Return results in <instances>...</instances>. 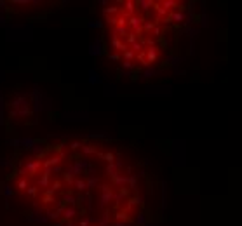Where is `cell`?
<instances>
[{
  "label": "cell",
  "instance_id": "8992f818",
  "mask_svg": "<svg viewBox=\"0 0 242 226\" xmlns=\"http://www.w3.org/2000/svg\"><path fill=\"white\" fill-rule=\"evenodd\" d=\"M120 12H122V14H125L127 18H129V16H133V14H136V2H134V0H125L124 7L120 9Z\"/></svg>",
  "mask_w": 242,
  "mask_h": 226
},
{
  "label": "cell",
  "instance_id": "ac0fdd59",
  "mask_svg": "<svg viewBox=\"0 0 242 226\" xmlns=\"http://www.w3.org/2000/svg\"><path fill=\"white\" fill-rule=\"evenodd\" d=\"M105 172H106V176H108L110 179H112V177H113L117 172H120V170L117 169V165H115V164H108V165L105 167Z\"/></svg>",
  "mask_w": 242,
  "mask_h": 226
},
{
  "label": "cell",
  "instance_id": "7402d4cb",
  "mask_svg": "<svg viewBox=\"0 0 242 226\" xmlns=\"http://www.w3.org/2000/svg\"><path fill=\"white\" fill-rule=\"evenodd\" d=\"M115 219L117 221H124V223H127L129 221V214L125 211H118L117 214H115Z\"/></svg>",
  "mask_w": 242,
  "mask_h": 226
},
{
  "label": "cell",
  "instance_id": "1f68e13d",
  "mask_svg": "<svg viewBox=\"0 0 242 226\" xmlns=\"http://www.w3.org/2000/svg\"><path fill=\"white\" fill-rule=\"evenodd\" d=\"M91 226H99V224H94V223H92V224H91Z\"/></svg>",
  "mask_w": 242,
  "mask_h": 226
},
{
  "label": "cell",
  "instance_id": "ffe728a7",
  "mask_svg": "<svg viewBox=\"0 0 242 226\" xmlns=\"http://www.w3.org/2000/svg\"><path fill=\"white\" fill-rule=\"evenodd\" d=\"M115 158H117V155H115L113 151H106V153H103L101 160H105L106 165H108V164H113L115 162Z\"/></svg>",
  "mask_w": 242,
  "mask_h": 226
},
{
  "label": "cell",
  "instance_id": "4dcf8cb0",
  "mask_svg": "<svg viewBox=\"0 0 242 226\" xmlns=\"http://www.w3.org/2000/svg\"><path fill=\"white\" fill-rule=\"evenodd\" d=\"M64 226H75L73 223H64Z\"/></svg>",
  "mask_w": 242,
  "mask_h": 226
},
{
  "label": "cell",
  "instance_id": "9a60e30c",
  "mask_svg": "<svg viewBox=\"0 0 242 226\" xmlns=\"http://www.w3.org/2000/svg\"><path fill=\"white\" fill-rule=\"evenodd\" d=\"M138 40H140V35H138V33H133V31H129V33H127V37L124 38V44L127 45V47H131V45H133V44H136Z\"/></svg>",
  "mask_w": 242,
  "mask_h": 226
},
{
  "label": "cell",
  "instance_id": "d4e9b609",
  "mask_svg": "<svg viewBox=\"0 0 242 226\" xmlns=\"http://www.w3.org/2000/svg\"><path fill=\"white\" fill-rule=\"evenodd\" d=\"M160 33H162V28H160L159 24H155V28L151 30V33H150V35H153V37H160Z\"/></svg>",
  "mask_w": 242,
  "mask_h": 226
},
{
  "label": "cell",
  "instance_id": "cb8c5ba5",
  "mask_svg": "<svg viewBox=\"0 0 242 226\" xmlns=\"http://www.w3.org/2000/svg\"><path fill=\"white\" fill-rule=\"evenodd\" d=\"M106 23H108L110 26H117V18H115V16H108V18H106Z\"/></svg>",
  "mask_w": 242,
  "mask_h": 226
},
{
  "label": "cell",
  "instance_id": "7c38bea8",
  "mask_svg": "<svg viewBox=\"0 0 242 226\" xmlns=\"http://www.w3.org/2000/svg\"><path fill=\"white\" fill-rule=\"evenodd\" d=\"M167 16H169L171 23H176V24H179V23L185 21V14H183L181 11H171Z\"/></svg>",
  "mask_w": 242,
  "mask_h": 226
},
{
  "label": "cell",
  "instance_id": "9c48e42d",
  "mask_svg": "<svg viewBox=\"0 0 242 226\" xmlns=\"http://www.w3.org/2000/svg\"><path fill=\"white\" fill-rule=\"evenodd\" d=\"M80 151H82L85 157H91V155L98 153V144H92V143H82L80 146Z\"/></svg>",
  "mask_w": 242,
  "mask_h": 226
},
{
  "label": "cell",
  "instance_id": "f546056e",
  "mask_svg": "<svg viewBox=\"0 0 242 226\" xmlns=\"http://www.w3.org/2000/svg\"><path fill=\"white\" fill-rule=\"evenodd\" d=\"M63 224H64V223H63V221H58V223H54V224H52V226H63Z\"/></svg>",
  "mask_w": 242,
  "mask_h": 226
},
{
  "label": "cell",
  "instance_id": "6da1fadb",
  "mask_svg": "<svg viewBox=\"0 0 242 226\" xmlns=\"http://www.w3.org/2000/svg\"><path fill=\"white\" fill-rule=\"evenodd\" d=\"M98 188H99V207L105 209L106 205H110V202H113V193H115V190L112 188L110 185H106V183L99 185Z\"/></svg>",
  "mask_w": 242,
  "mask_h": 226
},
{
  "label": "cell",
  "instance_id": "ba28073f",
  "mask_svg": "<svg viewBox=\"0 0 242 226\" xmlns=\"http://www.w3.org/2000/svg\"><path fill=\"white\" fill-rule=\"evenodd\" d=\"M151 5H153L151 0H140V2H136V12L143 16V12H148L151 9Z\"/></svg>",
  "mask_w": 242,
  "mask_h": 226
},
{
  "label": "cell",
  "instance_id": "d6986e66",
  "mask_svg": "<svg viewBox=\"0 0 242 226\" xmlns=\"http://www.w3.org/2000/svg\"><path fill=\"white\" fill-rule=\"evenodd\" d=\"M96 224H99V226H110V212L108 211L103 212V216H99V219H98V223H96Z\"/></svg>",
  "mask_w": 242,
  "mask_h": 226
},
{
  "label": "cell",
  "instance_id": "83f0119b",
  "mask_svg": "<svg viewBox=\"0 0 242 226\" xmlns=\"http://www.w3.org/2000/svg\"><path fill=\"white\" fill-rule=\"evenodd\" d=\"M108 57H110V59H113V61H118V59H120V54H118V52H110Z\"/></svg>",
  "mask_w": 242,
  "mask_h": 226
},
{
  "label": "cell",
  "instance_id": "277c9868",
  "mask_svg": "<svg viewBox=\"0 0 242 226\" xmlns=\"http://www.w3.org/2000/svg\"><path fill=\"white\" fill-rule=\"evenodd\" d=\"M145 59H146L148 64H150V63H157V61L160 59V49L157 47V45L145 49Z\"/></svg>",
  "mask_w": 242,
  "mask_h": 226
},
{
  "label": "cell",
  "instance_id": "2e32d148",
  "mask_svg": "<svg viewBox=\"0 0 242 226\" xmlns=\"http://www.w3.org/2000/svg\"><path fill=\"white\" fill-rule=\"evenodd\" d=\"M61 181H63V185L66 183L68 186H72L73 181H75V174H73L72 170H66V172H63V179H61Z\"/></svg>",
  "mask_w": 242,
  "mask_h": 226
},
{
  "label": "cell",
  "instance_id": "f1b7e54d",
  "mask_svg": "<svg viewBox=\"0 0 242 226\" xmlns=\"http://www.w3.org/2000/svg\"><path fill=\"white\" fill-rule=\"evenodd\" d=\"M112 226H127V223H124V221H115Z\"/></svg>",
  "mask_w": 242,
  "mask_h": 226
},
{
  "label": "cell",
  "instance_id": "3957f363",
  "mask_svg": "<svg viewBox=\"0 0 242 226\" xmlns=\"http://www.w3.org/2000/svg\"><path fill=\"white\" fill-rule=\"evenodd\" d=\"M127 185V176H124L122 172H117L112 179H110V186L113 190H120V188H125Z\"/></svg>",
  "mask_w": 242,
  "mask_h": 226
},
{
  "label": "cell",
  "instance_id": "603a6c76",
  "mask_svg": "<svg viewBox=\"0 0 242 226\" xmlns=\"http://www.w3.org/2000/svg\"><path fill=\"white\" fill-rule=\"evenodd\" d=\"M92 223H94V219H92V218H84V219H80V221H79V226H91Z\"/></svg>",
  "mask_w": 242,
  "mask_h": 226
},
{
  "label": "cell",
  "instance_id": "8fae6325",
  "mask_svg": "<svg viewBox=\"0 0 242 226\" xmlns=\"http://www.w3.org/2000/svg\"><path fill=\"white\" fill-rule=\"evenodd\" d=\"M125 188L138 193V176L136 174H127V185H125Z\"/></svg>",
  "mask_w": 242,
  "mask_h": 226
},
{
  "label": "cell",
  "instance_id": "52a82bcc",
  "mask_svg": "<svg viewBox=\"0 0 242 226\" xmlns=\"http://www.w3.org/2000/svg\"><path fill=\"white\" fill-rule=\"evenodd\" d=\"M127 196H129V190H127V188L115 190V193H113V202L117 203V205H122V202H124Z\"/></svg>",
  "mask_w": 242,
  "mask_h": 226
},
{
  "label": "cell",
  "instance_id": "30bf717a",
  "mask_svg": "<svg viewBox=\"0 0 242 226\" xmlns=\"http://www.w3.org/2000/svg\"><path fill=\"white\" fill-rule=\"evenodd\" d=\"M28 186H30V179H28V177H18V179H16V190H18L19 193H25Z\"/></svg>",
  "mask_w": 242,
  "mask_h": 226
},
{
  "label": "cell",
  "instance_id": "4316f807",
  "mask_svg": "<svg viewBox=\"0 0 242 226\" xmlns=\"http://www.w3.org/2000/svg\"><path fill=\"white\" fill-rule=\"evenodd\" d=\"M80 146H82L80 141H72V143H70V150H80Z\"/></svg>",
  "mask_w": 242,
  "mask_h": 226
},
{
  "label": "cell",
  "instance_id": "7a4b0ae2",
  "mask_svg": "<svg viewBox=\"0 0 242 226\" xmlns=\"http://www.w3.org/2000/svg\"><path fill=\"white\" fill-rule=\"evenodd\" d=\"M143 21H145V18L136 12V14H133V16H129V18H127V28H131L133 33L140 35L141 33V28H143Z\"/></svg>",
  "mask_w": 242,
  "mask_h": 226
},
{
  "label": "cell",
  "instance_id": "5b68a950",
  "mask_svg": "<svg viewBox=\"0 0 242 226\" xmlns=\"http://www.w3.org/2000/svg\"><path fill=\"white\" fill-rule=\"evenodd\" d=\"M77 218V207H64L63 212H61V218L59 221L63 223H73Z\"/></svg>",
  "mask_w": 242,
  "mask_h": 226
},
{
  "label": "cell",
  "instance_id": "484cf974",
  "mask_svg": "<svg viewBox=\"0 0 242 226\" xmlns=\"http://www.w3.org/2000/svg\"><path fill=\"white\" fill-rule=\"evenodd\" d=\"M122 68L124 70H134V64L131 61H122Z\"/></svg>",
  "mask_w": 242,
  "mask_h": 226
},
{
  "label": "cell",
  "instance_id": "44dd1931",
  "mask_svg": "<svg viewBox=\"0 0 242 226\" xmlns=\"http://www.w3.org/2000/svg\"><path fill=\"white\" fill-rule=\"evenodd\" d=\"M103 12H105L106 18H108V16H112V14H120V7H117V5H112V7H106Z\"/></svg>",
  "mask_w": 242,
  "mask_h": 226
},
{
  "label": "cell",
  "instance_id": "e0dca14e",
  "mask_svg": "<svg viewBox=\"0 0 242 226\" xmlns=\"http://www.w3.org/2000/svg\"><path fill=\"white\" fill-rule=\"evenodd\" d=\"M38 193H40V190H38L35 185H30V186L26 188V191H25V195H26V196H30V198H37V196H38Z\"/></svg>",
  "mask_w": 242,
  "mask_h": 226
},
{
  "label": "cell",
  "instance_id": "4fadbf2b",
  "mask_svg": "<svg viewBox=\"0 0 242 226\" xmlns=\"http://www.w3.org/2000/svg\"><path fill=\"white\" fill-rule=\"evenodd\" d=\"M73 188L77 190L79 193H85L87 191V185H85V179H82V177H75V181H73Z\"/></svg>",
  "mask_w": 242,
  "mask_h": 226
},
{
  "label": "cell",
  "instance_id": "5bb4252c",
  "mask_svg": "<svg viewBox=\"0 0 242 226\" xmlns=\"http://www.w3.org/2000/svg\"><path fill=\"white\" fill-rule=\"evenodd\" d=\"M85 185H87V191H89V190H96L99 186V179L96 176H89L85 179Z\"/></svg>",
  "mask_w": 242,
  "mask_h": 226
}]
</instances>
